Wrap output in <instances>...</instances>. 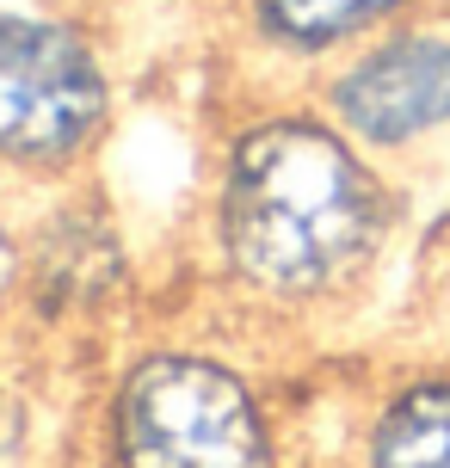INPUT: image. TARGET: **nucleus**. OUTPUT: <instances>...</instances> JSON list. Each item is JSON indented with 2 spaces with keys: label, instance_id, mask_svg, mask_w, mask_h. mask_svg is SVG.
<instances>
[{
  "label": "nucleus",
  "instance_id": "obj_1",
  "mask_svg": "<svg viewBox=\"0 0 450 468\" xmlns=\"http://www.w3.org/2000/svg\"><path fill=\"white\" fill-rule=\"evenodd\" d=\"M402 204L370 148L315 99L229 123L210 166V271L247 314H327L377 278Z\"/></svg>",
  "mask_w": 450,
  "mask_h": 468
},
{
  "label": "nucleus",
  "instance_id": "obj_2",
  "mask_svg": "<svg viewBox=\"0 0 450 468\" xmlns=\"http://www.w3.org/2000/svg\"><path fill=\"white\" fill-rule=\"evenodd\" d=\"M93 438L99 468H284V438L253 370L191 339H155L123 357Z\"/></svg>",
  "mask_w": 450,
  "mask_h": 468
},
{
  "label": "nucleus",
  "instance_id": "obj_3",
  "mask_svg": "<svg viewBox=\"0 0 450 468\" xmlns=\"http://www.w3.org/2000/svg\"><path fill=\"white\" fill-rule=\"evenodd\" d=\"M112 130V69L93 31L0 6V179L69 186Z\"/></svg>",
  "mask_w": 450,
  "mask_h": 468
},
{
  "label": "nucleus",
  "instance_id": "obj_4",
  "mask_svg": "<svg viewBox=\"0 0 450 468\" xmlns=\"http://www.w3.org/2000/svg\"><path fill=\"white\" fill-rule=\"evenodd\" d=\"M308 99L377 161L432 148L450 136V19L420 6L382 25L377 37L315 69Z\"/></svg>",
  "mask_w": 450,
  "mask_h": 468
},
{
  "label": "nucleus",
  "instance_id": "obj_5",
  "mask_svg": "<svg viewBox=\"0 0 450 468\" xmlns=\"http://www.w3.org/2000/svg\"><path fill=\"white\" fill-rule=\"evenodd\" d=\"M123 283V247L99 210L31 216V265H25V321L31 327H87Z\"/></svg>",
  "mask_w": 450,
  "mask_h": 468
},
{
  "label": "nucleus",
  "instance_id": "obj_6",
  "mask_svg": "<svg viewBox=\"0 0 450 468\" xmlns=\"http://www.w3.org/2000/svg\"><path fill=\"white\" fill-rule=\"evenodd\" d=\"M426 0H235L241 44L284 62V69H327L333 56L377 37L382 25L420 13Z\"/></svg>",
  "mask_w": 450,
  "mask_h": 468
},
{
  "label": "nucleus",
  "instance_id": "obj_7",
  "mask_svg": "<svg viewBox=\"0 0 450 468\" xmlns=\"http://www.w3.org/2000/svg\"><path fill=\"white\" fill-rule=\"evenodd\" d=\"M352 468H450V364L407 370L370 400Z\"/></svg>",
  "mask_w": 450,
  "mask_h": 468
},
{
  "label": "nucleus",
  "instance_id": "obj_8",
  "mask_svg": "<svg viewBox=\"0 0 450 468\" xmlns=\"http://www.w3.org/2000/svg\"><path fill=\"white\" fill-rule=\"evenodd\" d=\"M25 265H31V222L13 216L6 179H0V333L25 321Z\"/></svg>",
  "mask_w": 450,
  "mask_h": 468
},
{
  "label": "nucleus",
  "instance_id": "obj_9",
  "mask_svg": "<svg viewBox=\"0 0 450 468\" xmlns=\"http://www.w3.org/2000/svg\"><path fill=\"white\" fill-rule=\"evenodd\" d=\"M38 456H44L38 400L25 395L19 382L0 376V468H38Z\"/></svg>",
  "mask_w": 450,
  "mask_h": 468
}]
</instances>
